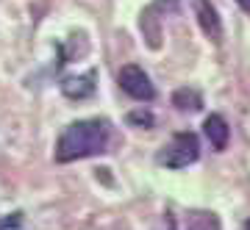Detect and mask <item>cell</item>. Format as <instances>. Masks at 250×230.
<instances>
[{"label": "cell", "instance_id": "obj_1", "mask_svg": "<svg viewBox=\"0 0 250 230\" xmlns=\"http://www.w3.org/2000/svg\"><path fill=\"white\" fill-rule=\"evenodd\" d=\"M108 122L106 119H78L70 122L62 131L59 142H56L53 158L59 164H70L78 158H89V155H100L108 147Z\"/></svg>", "mask_w": 250, "mask_h": 230}, {"label": "cell", "instance_id": "obj_2", "mask_svg": "<svg viewBox=\"0 0 250 230\" xmlns=\"http://www.w3.org/2000/svg\"><path fill=\"white\" fill-rule=\"evenodd\" d=\"M197 158H200V139L192 131L175 133L159 153V164L170 169H184L189 164H195Z\"/></svg>", "mask_w": 250, "mask_h": 230}, {"label": "cell", "instance_id": "obj_3", "mask_svg": "<svg viewBox=\"0 0 250 230\" xmlns=\"http://www.w3.org/2000/svg\"><path fill=\"white\" fill-rule=\"evenodd\" d=\"M117 80H120V89L128 97L142 100V103H150L156 97V86L150 83V75L142 67H136V64H125L120 70V75H117Z\"/></svg>", "mask_w": 250, "mask_h": 230}, {"label": "cell", "instance_id": "obj_4", "mask_svg": "<svg viewBox=\"0 0 250 230\" xmlns=\"http://www.w3.org/2000/svg\"><path fill=\"white\" fill-rule=\"evenodd\" d=\"M192 6H195V17H197L200 31H203L208 39L220 42V39H223V19H220L217 9L208 3V0H192Z\"/></svg>", "mask_w": 250, "mask_h": 230}, {"label": "cell", "instance_id": "obj_5", "mask_svg": "<svg viewBox=\"0 0 250 230\" xmlns=\"http://www.w3.org/2000/svg\"><path fill=\"white\" fill-rule=\"evenodd\" d=\"M62 92L70 100H86V97H92V95H95V72L64 78L62 80Z\"/></svg>", "mask_w": 250, "mask_h": 230}, {"label": "cell", "instance_id": "obj_6", "mask_svg": "<svg viewBox=\"0 0 250 230\" xmlns=\"http://www.w3.org/2000/svg\"><path fill=\"white\" fill-rule=\"evenodd\" d=\"M203 133H206V139L211 142V147H214V150H225V147H228V139H231V128H228V122H225V116H220V114L206 116Z\"/></svg>", "mask_w": 250, "mask_h": 230}, {"label": "cell", "instance_id": "obj_7", "mask_svg": "<svg viewBox=\"0 0 250 230\" xmlns=\"http://www.w3.org/2000/svg\"><path fill=\"white\" fill-rule=\"evenodd\" d=\"M187 230H223V225L214 211H189Z\"/></svg>", "mask_w": 250, "mask_h": 230}, {"label": "cell", "instance_id": "obj_8", "mask_svg": "<svg viewBox=\"0 0 250 230\" xmlns=\"http://www.w3.org/2000/svg\"><path fill=\"white\" fill-rule=\"evenodd\" d=\"M172 106L178 108V111H200V108H203V97H200L197 89L184 86L172 95Z\"/></svg>", "mask_w": 250, "mask_h": 230}, {"label": "cell", "instance_id": "obj_9", "mask_svg": "<svg viewBox=\"0 0 250 230\" xmlns=\"http://www.w3.org/2000/svg\"><path fill=\"white\" fill-rule=\"evenodd\" d=\"M128 122L131 125H139V128H150L153 125V114L150 111H131V114H128Z\"/></svg>", "mask_w": 250, "mask_h": 230}, {"label": "cell", "instance_id": "obj_10", "mask_svg": "<svg viewBox=\"0 0 250 230\" xmlns=\"http://www.w3.org/2000/svg\"><path fill=\"white\" fill-rule=\"evenodd\" d=\"M236 3H239L242 9H245V11H248V14H250V0H236Z\"/></svg>", "mask_w": 250, "mask_h": 230}, {"label": "cell", "instance_id": "obj_11", "mask_svg": "<svg viewBox=\"0 0 250 230\" xmlns=\"http://www.w3.org/2000/svg\"><path fill=\"white\" fill-rule=\"evenodd\" d=\"M245 230H250V222H248V225H245Z\"/></svg>", "mask_w": 250, "mask_h": 230}]
</instances>
